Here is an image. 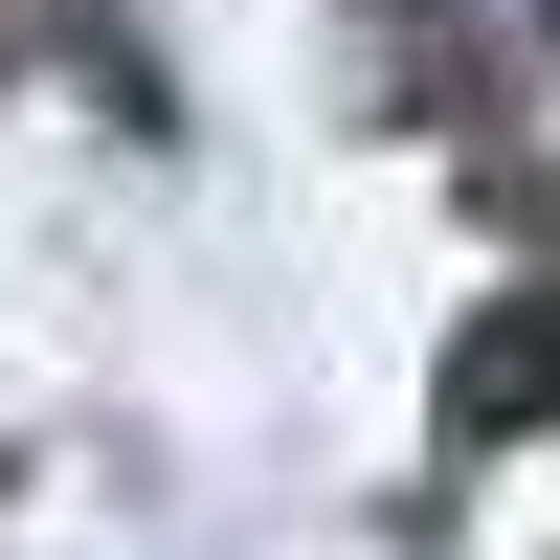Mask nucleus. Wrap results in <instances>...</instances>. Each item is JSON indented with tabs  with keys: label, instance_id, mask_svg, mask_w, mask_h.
Here are the masks:
<instances>
[{
	"label": "nucleus",
	"instance_id": "f257e3e1",
	"mask_svg": "<svg viewBox=\"0 0 560 560\" xmlns=\"http://www.w3.org/2000/svg\"><path fill=\"white\" fill-rule=\"evenodd\" d=\"M560 404V292H493L471 337H448V448H516Z\"/></svg>",
	"mask_w": 560,
	"mask_h": 560
}]
</instances>
